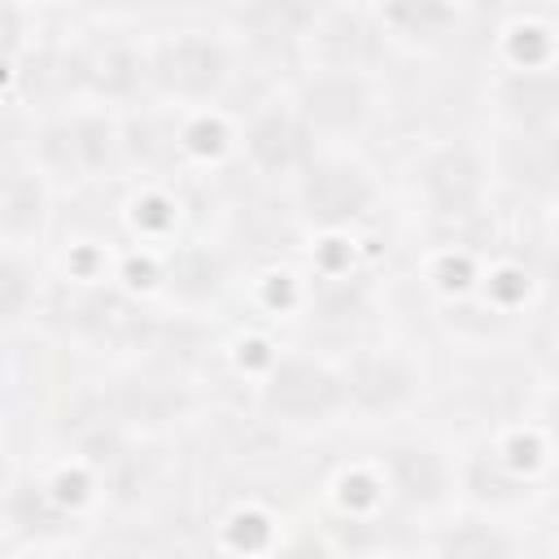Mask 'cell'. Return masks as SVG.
<instances>
[{"label": "cell", "mask_w": 559, "mask_h": 559, "mask_svg": "<svg viewBox=\"0 0 559 559\" xmlns=\"http://www.w3.org/2000/svg\"><path fill=\"white\" fill-rule=\"evenodd\" d=\"M231 70V44L210 26H175L144 44V87L179 109H210L227 92Z\"/></svg>", "instance_id": "1"}, {"label": "cell", "mask_w": 559, "mask_h": 559, "mask_svg": "<svg viewBox=\"0 0 559 559\" xmlns=\"http://www.w3.org/2000/svg\"><path fill=\"white\" fill-rule=\"evenodd\" d=\"M258 411L280 428H328L349 415L345 376L319 354H275L258 380Z\"/></svg>", "instance_id": "2"}, {"label": "cell", "mask_w": 559, "mask_h": 559, "mask_svg": "<svg viewBox=\"0 0 559 559\" xmlns=\"http://www.w3.org/2000/svg\"><path fill=\"white\" fill-rule=\"evenodd\" d=\"M376 197H380V188H376L371 170L341 148H319L293 179L297 218L323 236H336V231H349L354 223H362L376 210Z\"/></svg>", "instance_id": "3"}, {"label": "cell", "mask_w": 559, "mask_h": 559, "mask_svg": "<svg viewBox=\"0 0 559 559\" xmlns=\"http://www.w3.org/2000/svg\"><path fill=\"white\" fill-rule=\"evenodd\" d=\"M118 153H122L118 122L96 105L52 114L35 135V170L48 183L52 179L61 183L105 179V170L118 166Z\"/></svg>", "instance_id": "4"}, {"label": "cell", "mask_w": 559, "mask_h": 559, "mask_svg": "<svg viewBox=\"0 0 559 559\" xmlns=\"http://www.w3.org/2000/svg\"><path fill=\"white\" fill-rule=\"evenodd\" d=\"M293 105V114L301 118V127L314 135L319 148L358 140L371 118H376V79L367 74H328V70H306L293 92L284 96Z\"/></svg>", "instance_id": "5"}, {"label": "cell", "mask_w": 559, "mask_h": 559, "mask_svg": "<svg viewBox=\"0 0 559 559\" xmlns=\"http://www.w3.org/2000/svg\"><path fill=\"white\" fill-rule=\"evenodd\" d=\"M297 48L306 57V70L376 79V66L384 61L389 39H384V31L376 22V9H362V4H314Z\"/></svg>", "instance_id": "6"}, {"label": "cell", "mask_w": 559, "mask_h": 559, "mask_svg": "<svg viewBox=\"0 0 559 559\" xmlns=\"http://www.w3.org/2000/svg\"><path fill=\"white\" fill-rule=\"evenodd\" d=\"M485 192H489V162L463 140H445L428 148L415 166V197L437 223H459L476 214Z\"/></svg>", "instance_id": "7"}, {"label": "cell", "mask_w": 559, "mask_h": 559, "mask_svg": "<svg viewBox=\"0 0 559 559\" xmlns=\"http://www.w3.org/2000/svg\"><path fill=\"white\" fill-rule=\"evenodd\" d=\"M240 153H245V162L258 170V175H266V179H297L301 175V166L319 153V144H314V135L301 127V118L293 114V105L288 100H275V105H262L249 122H245V131H240Z\"/></svg>", "instance_id": "8"}, {"label": "cell", "mask_w": 559, "mask_h": 559, "mask_svg": "<svg viewBox=\"0 0 559 559\" xmlns=\"http://www.w3.org/2000/svg\"><path fill=\"white\" fill-rule=\"evenodd\" d=\"M349 415H397L415 402L419 376L397 349H371L341 367Z\"/></svg>", "instance_id": "9"}, {"label": "cell", "mask_w": 559, "mask_h": 559, "mask_svg": "<svg viewBox=\"0 0 559 559\" xmlns=\"http://www.w3.org/2000/svg\"><path fill=\"white\" fill-rule=\"evenodd\" d=\"M380 476H384V489H393V498L406 507H437L450 493V485L459 480L454 467L445 463V454L432 445H419V441L389 445L380 459Z\"/></svg>", "instance_id": "10"}, {"label": "cell", "mask_w": 559, "mask_h": 559, "mask_svg": "<svg viewBox=\"0 0 559 559\" xmlns=\"http://www.w3.org/2000/svg\"><path fill=\"white\" fill-rule=\"evenodd\" d=\"M376 22L384 31L389 44L402 48H419V52H437L445 44L459 39L467 9L463 4H441V0H397V4H371Z\"/></svg>", "instance_id": "11"}, {"label": "cell", "mask_w": 559, "mask_h": 559, "mask_svg": "<svg viewBox=\"0 0 559 559\" xmlns=\"http://www.w3.org/2000/svg\"><path fill=\"white\" fill-rule=\"evenodd\" d=\"M498 109L520 135H550L555 131V105H559V79L555 70H502Z\"/></svg>", "instance_id": "12"}, {"label": "cell", "mask_w": 559, "mask_h": 559, "mask_svg": "<svg viewBox=\"0 0 559 559\" xmlns=\"http://www.w3.org/2000/svg\"><path fill=\"white\" fill-rule=\"evenodd\" d=\"M48 223V179L26 170H0V245L22 249V240L39 236Z\"/></svg>", "instance_id": "13"}, {"label": "cell", "mask_w": 559, "mask_h": 559, "mask_svg": "<svg viewBox=\"0 0 559 559\" xmlns=\"http://www.w3.org/2000/svg\"><path fill=\"white\" fill-rule=\"evenodd\" d=\"M70 323H74L79 336H87V341H114V345H127L144 328V319L135 314V306H127L118 293H105V288L79 293Z\"/></svg>", "instance_id": "14"}, {"label": "cell", "mask_w": 559, "mask_h": 559, "mask_svg": "<svg viewBox=\"0 0 559 559\" xmlns=\"http://www.w3.org/2000/svg\"><path fill=\"white\" fill-rule=\"evenodd\" d=\"M39 301V271L35 262L13 249V245H0V328H13L22 323Z\"/></svg>", "instance_id": "15"}, {"label": "cell", "mask_w": 559, "mask_h": 559, "mask_svg": "<svg viewBox=\"0 0 559 559\" xmlns=\"http://www.w3.org/2000/svg\"><path fill=\"white\" fill-rule=\"evenodd\" d=\"M166 280H170L166 288H170L175 297H183V301H210V297L223 293L227 266H223V258L210 253V249H183V253L170 258Z\"/></svg>", "instance_id": "16"}, {"label": "cell", "mask_w": 559, "mask_h": 559, "mask_svg": "<svg viewBox=\"0 0 559 559\" xmlns=\"http://www.w3.org/2000/svg\"><path fill=\"white\" fill-rule=\"evenodd\" d=\"M432 559H511V537L489 520H459L437 537Z\"/></svg>", "instance_id": "17"}, {"label": "cell", "mask_w": 559, "mask_h": 559, "mask_svg": "<svg viewBox=\"0 0 559 559\" xmlns=\"http://www.w3.org/2000/svg\"><path fill=\"white\" fill-rule=\"evenodd\" d=\"M26 35H31V13L17 4H0V66H9L26 48Z\"/></svg>", "instance_id": "18"}, {"label": "cell", "mask_w": 559, "mask_h": 559, "mask_svg": "<svg viewBox=\"0 0 559 559\" xmlns=\"http://www.w3.org/2000/svg\"><path fill=\"white\" fill-rule=\"evenodd\" d=\"M31 559H61V555H31Z\"/></svg>", "instance_id": "19"}, {"label": "cell", "mask_w": 559, "mask_h": 559, "mask_svg": "<svg viewBox=\"0 0 559 559\" xmlns=\"http://www.w3.org/2000/svg\"><path fill=\"white\" fill-rule=\"evenodd\" d=\"M0 415H4V384H0Z\"/></svg>", "instance_id": "20"}]
</instances>
